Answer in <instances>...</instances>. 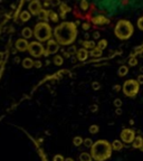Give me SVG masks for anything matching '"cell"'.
I'll return each instance as SVG.
<instances>
[{
	"mask_svg": "<svg viewBox=\"0 0 143 161\" xmlns=\"http://www.w3.org/2000/svg\"><path fill=\"white\" fill-rule=\"evenodd\" d=\"M76 36H77V27L75 23L72 21H64L54 29L55 40L63 46L73 44L76 39Z\"/></svg>",
	"mask_w": 143,
	"mask_h": 161,
	"instance_id": "cell-1",
	"label": "cell"
},
{
	"mask_svg": "<svg viewBox=\"0 0 143 161\" xmlns=\"http://www.w3.org/2000/svg\"><path fill=\"white\" fill-rule=\"evenodd\" d=\"M91 157L95 161H105L112 156V146L106 140H98L91 147Z\"/></svg>",
	"mask_w": 143,
	"mask_h": 161,
	"instance_id": "cell-2",
	"label": "cell"
},
{
	"mask_svg": "<svg viewBox=\"0 0 143 161\" xmlns=\"http://www.w3.org/2000/svg\"><path fill=\"white\" fill-rule=\"evenodd\" d=\"M134 27L132 23H130L129 20L122 19L120 21H117V24L115 25V29H114V34L117 38L120 39H129L130 37L133 35Z\"/></svg>",
	"mask_w": 143,
	"mask_h": 161,
	"instance_id": "cell-3",
	"label": "cell"
},
{
	"mask_svg": "<svg viewBox=\"0 0 143 161\" xmlns=\"http://www.w3.org/2000/svg\"><path fill=\"white\" fill-rule=\"evenodd\" d=\"M32 32H34V36L36 37L37 42L43 43L51 39L53 32H51V28L48 24L45 21H40L35 26V29Z\"/></svg>",
	"mask_w": 143,
	"mask_h": 161,
	"instance_id": "cell-4",
	"label": "cell"
},
{
	"mask_svg": "<svg viewBox=\"0 0 143 161\" xmlns=\"http://www.w3.org/2000/svg\"><path fill=\"white\" fill-rule=\"evenodd\" d=\"M123 92L126 96L129 97H134L136 96V94L139 93V90H140V84L138 83V81L135 79H128L125 81L124 84H123Z\"/></svg>",
	"mask_w": 143,
	"mask_h": 161,
	"instance_id": "cell-5",
	"label": "cell"
},
{
	"mask_svg": "<svg viewBox=\"0 0 143 161\" xmlns=\"http://www.w3.org/2000/svg\"><path fill=\"white\" fill-rule=\"evenodd\" d=\"M28 51H29V54H30L32 57L38 58V57H40V56L44 55V53H45V48H44L42 43L32 42V43H29Z\"/></svg>",
	"mask_w": 143,
	"mask_h": 161,
	"instance_id": "cell-6",
	"label": "cell"
},
{
	"mask_svg": "<svg viewBox=\"0 0 143 161\" xmlns=\"http://www.w3.org/2000/svg\"><path fill=\"white\" fill-rule=\"evenodd\" d=\"M58 49H59V44L56 42L55 39H49V40H47V47L44 55L48 56L51 54H56Z\"/></svg>",
	"mask_w": 143,
	"mask_h": 161,
	"instance_id": "cell-7",
	"label": "cell"
},
{
	"mask_svg": "<svg viewBox=\"0 0 143 161\" xmlns=\"http://www.w3.org/2000/svg\"><path fill=\"white\" fill-rule=\"evenodd\" d=\"M42 9H43V6L39 0H32L29 2V5H28V11H29V14L34 15V16H38V14L40 12Z\"/></svg>",
	"mask_w": 143,
	"mask_h": 161,
	"instance_id": "cell-8",
	"label": "cell"
},
{
	"mask_svg": "<svg viewBox=\"0 0 143 161\" xmlns=\"http://www.w3.org/2000/svg\"><path fill=\"white\" fill-rule=\"evenodd\" d=\"M134 138H135V133L133 130L131 129H124L121 132V140L124 143H132Z\"/></svg>",
	"mask_w": 143,
	"mask_h": 161,
	"instance_id": "cell-9",
	"label": "cell"
},
{
	"mask_svg": "<svg viewBox=\"0 0 143 161\" xmlns=\"http://www.w3.org/2000/svg\"><path fill=\"white\" fill-rule=\"evenodd\" d=\"M28 46H29V43L25 38H19V39H17V42H16V49L19 51H28Z\"/></svg>",
	"mask_w": 143,
	"mask_h": 161,
	"instance_id": "cell-10",
	"label": "cell"
},
{
	"mask_svg": "<svg viewBox=\"0 0 143 161\" xmlns=\"http://www.w3.org/2000/svg\"><path fill=\"white\" fill-rule=\"evenodd\" d=\"M92 23L94 25H107L110 23V20H109V18H106L105 16H96V17L92 18Z\"/></svg>",
	"mask_w": 143,
	"mask_h": 161,
	"instance_id": "cell-11",
	"label": "cell"
},
{
	"mask_svg": "<svg viewBox=\"0 0 143 161\" xmlns=\"http://www.w3.org/2000/svg\"><path fill=\"white\" fill-rule=\"evenodd\" d=\"M76 55H77V58H78L81 62H84V60H86L88 58L89 53H88L87 49H85V48H81V49L77 51Z\"/></svg>",
	"mask_w": 143,
	"mask_h": 161,
	"instance_id": "cell-12",
	"label": "cell"
},
{
	"mask_svg": "<svg viewBox=\"0 0 143 161\" xmlns=\"http://www.w3.org/2000/svg\"><path fill=\"white\" fill-rule=\"evenodd\" d=\"M21 36H23L25 39H28V38H32V37L34 36V32H32V30L29 27H25L23 30H21Z\"/></svg>",
	"mask_w": 143,
	"mask_h": 161,
	"instance_id": "cell-13",
	"label": "cell"
},
{
	"mask_svg": "<svg viewBox=\"0 0 143 161\" xmlns=\"http://www.w3.org/2000/svg\"><path fill=\"white\" fill-rule=\"evenodd\" d=\"M112 150H115V151H120L123 149V143L121 140H114L113 142H112Z\"/></svg>",
	"mask_w": 143,
	"mask_h": 161,
	"instance_id": "cell-14",
	"label": "cell"
},
{
	"mask_svg": "<svg viewBox=\"0 0 143 161\" xmlns=\"http://www.w3.org/2000/svg\"><path fill=\"white\" fill-rule=\"evenodd\" d=\"M23 68H32L34 67V60L30 57H26L23 60Z\"/></svg>",
	"mask_w": 143,
	"mask_h": 161,
	"instance_id": "cell-15",
	"label": "cell"
},
{
	"mask_svg": "<svg viewBox=\"0 0 143 161\" xmlns=\"http://www.w3.org/2000/svg\"><path fill=\"white\" fill-rule=\"evenodd\" d=\"M83 48H85V49H93L96 47V44L94 43V40H85L83 43Z\"/></svg>",
	"mask_w": 143,
	"mask_h": 161,
	"instance_id": "cell-16",
	"label": "cell"
},
{
	"mask_svg": "<svg viewBox=\"0 0 143 161\" xmlns=\"http://www.w3.org/2000/svg\"><path fill=\"white\" fill-rule=\"evenodd\" d=\"M142 142H143L142 137H135L133 142H132V147H133L134 149H138V148H140V146L142 144Z\"/></svg>",
	"mask_w": 143,
	"mask_h": 161,
	"instance_id": "cell-17",
	"label": "cell"
},
{
	"mask_svg": "<svg viewBox=\"0 0 143 161\" xmlns=\"http://www.w3.org/2000/svg\"><path fill=\"white\" fill-rule=\"evenodd\" d=\"M102 54H103V51L98 48V47H95V48H93L92 51H91V53H89V55L92 56V57H101Z\"/></svg>",
	"mask_w": 143,
	"mask_h": 161,
	"instance_id": "cell-18",
	"label": "cell"
},
{
	"mask_svg": "<svg viewBox=\"0 0 143 161\" xmlns=\"http://www.w3.org/2000/svg\"><path fill=\"white\" fill-rule=\"evenodd\" d=\"M129 73V68H128V66H121L120 68L117 69V75L119 76H121V77H123V76H125L126 74Z\"/></svg>",
	"mask_w": 143,
	"mask_h": 161,
	"instance_id": "cell-19",
	"label": "cell"
},
{
	"mask_svg": "<svg viewBox=\"0 0 143 161\" xmlns=\"http://www.w3.org/2000/svg\"><path fill=\"white\" fill-rule=\"evenodd\" d=\"M19 18H20V20L23 21V23L28 21V20L30 19V14H29V11H27V10L23 11V12L20 14V16H19Z\"/></svg>",
	"mask_w": 143,
	"mask_h": 161,
	"instance_id": "cell-20",
	"label": "cell"
},
{
	"mask_svg": "<svg viewBox=\"0 0 143 161\" xmlns=\"http://www.w3.org/2000/svg\"><path fill=\"white\" fill-rule=\"evenodd\" d=\"M79 161H92V157L87 152H83L79 154Z\"/></svg>",
	"mask_w": 143,
	"mask_h": 161,
	"instance_id": "cell-21",
	"label": "cell"
},
{
	"mask_svg": "<svg viewBox=\"0 0 143 161\" xmlns=\"http://www.w3.org/2000/svg\"><path fill=\"white\" fill-rule=\"evenodd\" d=\"M38 17H39V19H42L43 21L46 23V20L48 19V11L45 9H42L40 10V12L38 14Z\"/></svg>",
	"mask_w": 143,
	"mask_h": 161,
	"instance_id": "cell-22",
	"label": "cell"
},
{
	"mask_svg": "<svg viewBox=\"0 0 143 161\" xmlns=\"http://www.w3.org/2000/svg\"><path fill=\"white\" fill-rule=\"evenodd\" d=\"M48 18H51V21H54V23H57L58 21V15L56 14L55 11H48Z\"/></svg>",
	"mask_w": 143,
	"mask_h": 161,
	"instance_id": "cell-23",
	"label": "cell"
},
{
	"mask_svg": "<svg viewBox=\"0 0 143 161\" xmlns=\"http://www.w3.org/2000/svg\"><path fill=\"white\" fill-rule=\"evenodd\" d=\"M59 8H60V12H62V16H63V17L65 16V14H66V12H68L69 10H70V9H69V7L66 5V4H60Z\"/></svg>",
	"mask_w": 143,
	"mask_h": 161,
	"instance_id": "cell-24",
	"label": "cell"
},
{
	"mask_svg": "<svg viewBox=\"0 0 143 161\" xmlns=\"http://www.w3.org/2000/svg\"><path fill=\"white\" fill-rule=\"evenodd\" d=\"M53 62H54V64L57 65V66H60V65H63V57L60 55H56L54 56V60H53Z\"/></svg>",
	"mask_w": 143,
	"mask_h": 161,
	"instance_id": "cell-25",
	"label": "cell"
},
{
	"mask_svg": "<svg viewBox=\"0 0 143 161\" xmlns=\"http://www.w3.org/2000/svg\"><path fill=\"white\" fill-rule=\"evenodd\" d=\"M101 51H103V49H105L106 47H107V40L106 39H101L100 42H98V44H97V46Z\"/></svg>",
	"mask_w": 143,
	"mask_h": 161,
	"instance_id": "cell-26",
	"label": "cell"
},
{
	"mask_svg": "<svg viewBox=\"0 0 143 161\" xmlns=\"http://www.w3.org/2000/svg\"><path fill=\"white\" fill-rule=\"evenodd\" d=\"M88 131H89V133H91V134H96L97 132L100 131V128H98V125L93 124V125H91V126H89Z\"/></svg>",
	"mask_w": 143,
	"mask_h": 161,
	"instance_id": "cell-27",
	"label": "cell"
},
{
	"mask_svg": "<svg viewBox=\"0 0 143 161\" xmlns=\"http://www.w3.org/2000/svg\"><path fill=\"white\" fill-rule=\"evenodd\" d=\"M73 143H74V146L76 147H79L82 143H83V138H81V137H75L73 139Z\"/></svg>",
	"mask_w": 143,
	"mask_h": 161,
	"instance_id": "cell-28",
	"label": "cell"
},
{
	"mask_svg": "<svg viewBox=\"0 0 143 161\" xmlns=\"http://www.w3.org/2000/svg\"><path fill=\"white\" fill-rule=\"evenodd\" d=\"M79 6H81V9L84 10V11H86V10L88 9V1L87 0H81Z\"/></svg>",
	"mask_w": 143,
	"mask_h": 161,
	"instance_id": "cell-29",
	"label": "cell"
},
{
	"mask_svg": "<svg viewBox=\"0 0 143 161\" xmlns=\"http://www.w3.org/2000/svg\"><path fill=\"white\" fill-rule=\"evenodd\" d=\"M93 140L92 139H89V138H86L85 140H83V144L85 146L86 148H91L93 146Z\"/></svg>",
	"mask_w": 143,
	"mask_h": 161,
	"instance_id": "cell-30",
	"label": "cell"
},
{
	"mask_svg": "<svg viewBox=\"0 0 143 161\" xmlns=\"http://www.w3.org/2000/svg\"><path fill=\"white\" fill-rule=\"evenodd\" d=\"M129 65H130V66H132V67L136 66V65H138V60H136L134 56H132V57L129 60Z\"/></svg>",
	"mask_w": 143,
	"mask_h": 161,
	"instance_id": "cell-31",
	"label": "cell"
},
{
	"mask_svg": "<svg viewBox=\"0 0 143 161\" xmlns=\"http://www.w3.org/2000/svg\"><path fill=\"white\" fill-rule=\"evenodd\" d=\"M68 54L69 55H70V54H72V55H74V54H76V53H77V49H76V47L74 46V45H72V46L69 47L68 48Z\"/></svg>",
	"mask_w": 143,
	"mask_h": 161,
	"instance_id": "cell-32",
	"label": "cell"
},
{
	"mask_svg": "<svg viewBox=\"0 0 143 161\" xmlns=\"http://www.w3.org/2000/svg\"><path fill=\"white\" fill-rule=\"evenodd\" d=\"M113 104H114V106H115L116 109H117V107H121V106H122V101H121V99H115Z\"/></svg>",
	"mask_w": 143,
	"mask_h": 161,
	"instance_id": "cell-33",
	"label": "cell"
},
{
	"mask_svg": "<svg viewBox=\"0 0 143 161\" xmlns=\"http://www.w3.org/2000/svg\"><path fill=\"white\" fill-rule=\"evenodd\" d=\"M64 157L62 156V154H56L54 158H53V161H64Z\"/></svg>",
	"mask_w": 143,
	"mask_h": 161,
	"instance_id": "cell-34",
	"label": "cell"
},
{
	"mask_svg": "<svg viewBox=\"0 0 143 161\" xmlns=\"http://www.w3.org/2000/svg\"><path fill=\"white\" fill-rule=\"evenodd\" d=\"M138 27H139V29L143 30V17L139 18V20H138Z\"/></svg>",
	"mask_w": 143,
	"mask_h": 161,
	"instance_id": "cell-35",
	"label": "cell"
},
{
	"mask_svg": "<svg viewBox=\"0 0 143 161\" xmlns=\"http://www.w3.org/2000/svg\"><path fill=\"white\" fill-rule=\"evenodd\" d=\"M43 66V64H42V62L40 60H36V62H34V67L35 68H40Z\"/></svg>",
	"mask_w": 143,
	"mask_h": 161,
	"instance_id": "cell-36",
	"label": "cell"
},
{
	"mask_svg": "<svg viewBox=\"0 0 143 161\" xmlns=\"http://www.w3.org/2000/svg\"><path fill=\"white\" fill-rule=\"evenodd\" d=\"M100 86H101V85H100V83H98V82H94V83L92 84V87L94 88L95 91L100 90Z\"/></svg>",
	"mask_w": 143,
	"mask_h": 161,
	"instance_id": "cell-37",
	"label": "cell"
},
{
	"mask_svg": "<svg viewBox=\"0 0 143 161\" xmlns=\"http://www.w3.org/2000/svg\"><path fill=\"white\" fill-rule=\"evenodd\" d=\"M89 107H91V109H89V110H91V112H97V110H98V106H97L96 104H94V105H91Z\"/></svg>",
	"mask_w": 143,
	"mask_h": 161,
	"instance_id": "cell-38",
	"label": "cell"
},
{
	"mask_svg": "<svg viewBox=\"0 0 143 161\" xmlns=\"http://www.w3.org/2000/svg\"><path fill=\"white\" fill-rule=\"evenodd\" d=\"M49 4L53 6H57V5H60L59 4V0H51L49 1Z\"/></svg>",
	"mask_w": 143,
	"mask_h": 161,
	"instance_id": "cell-39",
	"label": "cell"
},
{
	"mask_svg": "<svg viewBox=\"0 0 143 161\" xmlns=\"http://www.w3.org/2000/svg\"><path fill=\"white\" fill-rule=\"evenodd\" d=\"M82 28H83L84 30H88V29H89V24H88V23H84L83 25H82Z\"/></svg>",
	"mask_w": 143,
	"mask_h": 161,
	"instance_id": "cell-40",
	"label": "cell"
},
{
	"mask_svg": "<svg viewBox=\"0 0 143 161\" xmlns=\"http://www.w3.org/2000/svg\"><path fill=\"white\" fill-rule=\"evenodd\" d=\"M93 38H94V39H98V38H100V32H93Z\"/></svg>",
	"mask_w": 143,
	"mask_h": 161,
	"instance_id": "cell-41",
	"label": "cell"
},
{
	"mask_svg": "<svg viewBox=\"0 0 143 161\" xmlns=\"http://www.w3.org/2000/svg\"><path fill=\"white\" fill-rule=\"evenodd\" d=\"M138 83H139V84H143V75H139Z\"/></svg>",
	"mask_w": 143,
	"mask_h": 161,
	"instance_id": "cell-42",
	"label": "cell"
},
{
	"mask_svg": "<svg viewBox=\"0 0 143 161\" xmlns=\"http://www.w3.org/2000/svg\"><path fill=\"white\" fill-rule=\"evenodd\" d=\"M114 90H115L116 92H119V91L121 90V86L120 85H115V86H114Z\"/></svg>",
	"mask_w": 143,
	"mask_h": 161,
	"instance_id": "cell-43",
	"label": "cell"
},
{
	"mask_svg": "<svg viewBox=\"0 0 143 161\" xmlns=\"http://www.w3.org/2000/svg\"><path fill=\"white\" fill-rule=\"evenodd\" d=\"M115 112H116V114H121V113H122V110H121V107H117Z\"/></svg>",
	"mask_w": 143,
	"mask_h": 161,
	"instance_id": "cell-44",
	"label": "cell"
},
{
	"mask_svg": "<svg viewBox=\"0 0 143 161\" xmlns=\"http://www.w3.org/2000/svg\"><path fill=\"white\" fill-rule=\"evenodd\" d=\"M15 62H16V63H19V62H20V58H19V57H15Z\"/></svg>",
	"mask_w": 143,
	"mask_h": 161,
	"instance_id": "cell-45",
	"label": "cell"
},
{
	"mask_svg": "<svg viewBox=\"0 0 143 161\" xmlns=\"http://www.w3.org/2000/svg\"><path fill=\"white\" fill-rule=\"evenodd\" d=\"M64 56H65V57H69L68 51H64Z\"/></svg>",
	"mask_w": 143,
	"mask_h": 161,
	"instance_id": "cell-46",
	"label": "cell"
},
{
	"mask_svg": "<svg viewBox=\"0 0 143 161\" xmlns=\"http://www.w3.org/2000/svg\"><path fill=\"white\" fill-rule=\"evenodd\" d=\"M64 161H74V159H72V158H67V159H65Z\"/></svg>",
	"mask_w": 143,
	"mask_h": 161,
	"instance_id": "cell-47",
	"label": "cell"
},
{
	"mask_svg": "<svg viewBox=\"0 0 143 161\" xmlns=\"http://www.w3.org/2000/svg\"><path fill=\"white\" fill-rule=\"evenodd\" d=\"M139 149H140V150H141V151L143 152V142H142V144H141V146H140V148H139Z\"/></svg>",
	"mask_w": 143,
	"mask_h": 161,
	"instance_id": "cell-48",
	"label": "cell"
},
{
	"mask_svg": "<svg viewBox=\"0 0 143 161\" xmlns=\"http://www.w3.org/2000/svg\"><path fill=\"white\" fill-rule=\"evenodd\" d=\"M140 71H141V72L143 73V67H141V68H140Z\"/></svg>",
	"mask_w": 143,
	"mask_h": 161,
	"instance_id": "cell-49",
	"label": "cell"
},
{
	"mask_svg": "<svg viewBox=\"0 0 143 161\" xmlns=\"http://www.w3.org/2000/svg\"><path fill=\"white\" fill-rule=\"evenodd\" d=\"M142 57H143V54H142Z\"/></svg>",
	"mask_w": 143,
	"mask_h": 161,
	"instance_id": "cell-50",
	"label": "cell"
},
{
	"mask_svg": "<svg viewBox=\"0 0 143 161\" xmlns=\"http://www.w3.org/2000/svg\"><path fill=\"white\" fill-rule=\"evenodd\" d=\"M47 1H48V0H47ZM49 1H51V0H49Z\"/></svg>",
	"mask_w": 143,
	"mask_h": 161,
	"instance_id": "cell-51",
	"label": "cell"
}]
</instances>
